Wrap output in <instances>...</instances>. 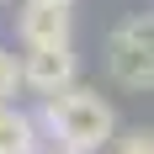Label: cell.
<instances>
[{
    "label": "cell",
    "instance_id": "cell-1",
    "mask_svg": "<svg viewBox=\"0 0 154 154\" xmlns=\"http://www.w3.org/2000/svg\"><path fill=\"white\" fill-rule=\"evenodd\" d=\"M43 128H48V138H59L64 154H96L117 138V112L96 91L69 85L59 96H43Z\"/></svg>",
    "mask_w": 154,
    "mask_h": 154
},
{
    "label": "cell",
    "instance_id": "cell-2",
    "mask_svg": "<svg viewBox=\"0 0 154 154\" xmlns=\"http://www.w3.org/2000/svg\"><path fill=\"white\" fill-rule=\"evenodd\" d=\"M106 69L128 91H149L154 80V53H149V16H133L106 37Z\"/></svg>",
    "mask_w": 154,
    "mask_h": 154
},
{
    "label": "cell",
    "instance_id": "cell-3",
    "mask_svg": "<svg viewBox=\"0 0 154 154\" xmlns=\"http://www.w3.org/2000/svg\"><path fill=\"white\" fill-rule=\"evenodd\" d=\"M69 32H75V16L59 0H21L16 5V37L27 48H69Z\"/></svg>",
    "mask_w": 154,
    "mask_h": 154
},
{
    "label": "cell",
    "instance_id": "cell-4",
    "mask_svg": "<svg viewBox=\"0 0 154 154\" xmlns=\"http://www.w3.org/2000/svg\"><path fill=\"white\" fill-rule=\"evenodd\" d=\"M75 75H80V64H75V53H69V48H27V59H21V85H27V91H37V96L69 91V85H75Z\"/></svg>",
    "mask_w": 154,
    "mask_h": 154
},
{
    "label": "cell",
    "instance_id": "cell-5",
    "mask_svg": "<svg viewBox=\"0 0 154 154\" xmlns=\"http://www.w3.org/2000/svg\"><path fill=\"white\" fill-rule=\"evenodd\" d=\"M43 138H37V122L16 106H0V154H37Z\"/></svg>",
    "mask_w": 154,
    "mask_h": 154
},
{
    "label": "cell",
    "instance_id": "cell-6",
    "mask_svg": "<svg viewBox=\"0 0 154 154\" xmlns=\"http://www.w3.org/2000/svg\"><path fill=\"white\" fill-rule=\"evenodd\" d=\"M16 91H21V64H16V53L0 48V106H5Z\"/></svg>",
    "mask_w": 154,
    "mask_h": 154
},
{
    "label": "cell",
    "instance_id": "cell-7",
    "mask_svg": "<svg viewBox=\"0 0 154 154\" xmlns=\"http://www.w3.org/2000/svg\"><path fill=\"white\" fill-rule=\"evenodd\" d=\"M106 149H112V154H154V138L138 128V133H122V138H112Z\"/></svg>",
    "mask_w": 154,
    "mask_h": 154
},
{
    "label": "cell",
    "instance_id": "cell-8",
    "mask_svg": "<svg viewBox=\"0 0 154 154\" xmlns=\"http://www.w3.org/2000/svg\"><path fill=\"white\" fill-rule=\"evenodd\" d=\"M59 5H75V0H59Z\"/></svg>",
    "mask_w": 154,
    "mask_h": 154
},
{
    "label": "cell",
    "instance_id": "cell-9",
    "mask_svg": "<svg viewBox=\"0 0 154 154\" xmlns=\"http://www.w3.org/2000/svg\"><path fill=\"white\" fill-rule=\"evenodd\" d=\"M59 154H64V149H59Z\"/></svg>",
    "mask_w": 154,
    "mask_h": 154
}]
</instances>
